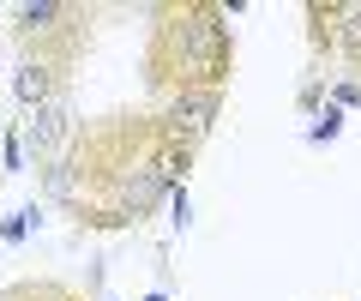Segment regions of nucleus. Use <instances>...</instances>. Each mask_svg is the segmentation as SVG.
<instances>
[{
	"label": "nucleus",
	"mask_w": 361,
	"mask_h": 301,
	"mask_svg": "<svg viewBox=\"0 0 361 301\" xmlns=\"http://www.w3.org/2000/svg\"><path fill=\"white\" fill-rule=\"evenodd\" d=\"M61 133H66V109H61V103H42L37 121H30V145H37V151H54Z\"/></svg>",
	"instance_id": "7ed1b4c3"
},
{
	"label": "nucleus",
	"mask_w": 361,
	"mask_h": 301,
	"mask_svg": "<svg viewBox=\"0 0 361 301\" xmlns=\"http://www.w3.org/2000/svg\"><path fill=\"white\" fill-rule=\"evenodd\" d=\"M18 97H25L30 109L54 103V79H49V66H25V73H18Z\"/></svg>",
	"instance_id": "20e7f679"
},
{
	"label": "nucleus",
	"mask_w": 361,
	"mask_h": 301,
	"mask_svg": "<svg viewBox=\"0 0 361 301\" xmlns=\"http://www.w3.org/2000/svg\"><path fill=\"white\" fill-rule=\"evenodd\" d=\"M211 115H217V91H187V97L175 103V115H169V121H175V133L199 139V133L211 127Z\"/></svg>",
	"instance_id": "f03ea898"
},
{
	"label": "nucleus",
	"mask_w": 361,
	"mask_h": 301,
	"mask_svg": "<svg viewBox=\"0 0 361 301\" xmlns=\"http://www.w3.org/2000/svg\"><path fill=\"white\" fill-rule=\"evenodd\" d=\"M151 301H163V295H151Z\"/></svg>",
	"instance_id": "39448f33"
},
{
	"label": "nucleus",
	"mask_w": 361,
	"mask_h": 301,
	"mask_svg": "<svg viewBox=\"0 0 361 301\" xmlns=\"http://www.w3.org/2000/svg\"><path fill=\"white\" fill-rule=\"evenodd\" d=\"M180 54H187V66H193V73H205V79H217V73H223L229 42H223L217 13H193L187 25H180Z\"/></svg>",
	"instance_id": "f257e3e1"
}]
</instances>
